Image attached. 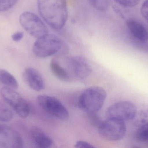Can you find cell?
Returning a JSON list of instances; mask_svg holds the SVG:
<instances>
[{
  "mask_svg": "<svg viewBox=\"0 0 148 148\" xmlns=\"http://www.w3.org/2000/svg\"><path fill=\"white\" fill-rule=\"evenodd\" d=\"M89 3L96 10L105 12L108 9L109 2L108 0H87Z\"/></svg>",
  "mask_w": 148,
  "mask_h": 148,
  "instance_id": "obj_17",
  "label": "cell"
},
{
  "mask_svg": "<svg viewBox=\"0 0 148 148\" xmlns=\"http://www.w3.org/2000/svg\"><path fill=\"white\" fill-rule=\"evenodd\" d=\"M41 17L51 28L61 29L66 22L68 8L66 0H37Z\"/></svg>",
  "mask_w": 148,
  "mask_h": 148,
  "instance_id": "obj_1",
  "label": "cell"
},
{
  "mask_svg": "<svg viewBox=\"0 0 148 148\" xmlns=\"http://www.w3.org/2000/svg\"><path fill=\"white\" fill-rule=\"evenodd\" d=\"M23 35H24V34L23 32L21 31H17L12 35L11 38L14 41H18L22 39Z\"/></svg>",
  "mask_w": 148,
  "mask_h": 148,
  "instance_id": "obj_24",
  "label": "cell"
},
{
  "mask_svg": "<svg viewBox=\"0 0 148 148\" xmlns=\"http://www.w3.org/2000/svg\"><path fill=\"white\" fill-rule=\"evenodd\" d=\"M31 135L35 145L38 147L48 148L53 145V140L44 131L38 127H34L31 129Z\"/></svg>",
  "mask_w": 148,
  "mask_h": 148,
  "instance_id": "obj_13",
  "label": "cell"
},
{
  "mask_svg": "<svg viewBox=\"0 0 148 148\" xmlns=\"http://www.w3.org/2000/svg\"><path fill=\"white\" fill-rule=\"evenodd\" d=\"M107 97L103 88L93 86L87 89L80 96L79 107L88 114L97 113L104 104Z\"/></svg>",
  "mask_w": 148,
  "mask_h": 148,
  "instance_id": "obj_2",
  "label": "cell"
},
{
  "mask_svg": "<svg viewBox=\"0 0 148 148\" xmlns=\"http://www.w3.org/2000/svg\"><path fill=\"white\" fill-rule=\"evenodd\" d=\"M66 62L69 70L78 79H85L92 72L90 64L87 59L82 56L68 57L66 59Z\"/></svg>",
  "mask_w": 148,
  "mask_h": 148,
  "instance_id": "obj_10",
  "label": "cell"
},
{
  "mask_svg": "<svg viewBox=\"0 0 148 148\" xmlns=\"http://www.w3.org/2000/svg\"><path fill=\"white\" fill-rule=\"evenodd\" d=\"M62 47V41L59 37L47 34L37 38L33 46V51L37 57L44 58L57 54Z\"/></svg>",
  "mask_w": 148,
  "mask_h": 148,
  "instance_id": "obj_3",
  "label": "cell"
},
{
  "mask_svg": "<svg viewBox=\"0 0 148 148\" xmlns=\"http://www.w3.org/2000/svg\"><path fill=\"white\" fill-rule=\"evenodd\" d=\"M14 117L12 110L2 102L0 101V121L8 122L10 121Z\"/></svg>",
  "mask_w": 148,
  "mask_h": 148,
  "instance_id": "obj_16",
  "label": "cell"
},
{
  "mask_svg": "<svg viewBox=\"0 0 148 148\" xmlns=\"http://www.w3.org/2000/svg\"><path fill=\"white\" fill-rule=\"evenodd\" d=\"M0 94L6 103L10 106L21 118L25 119L30 113V107L27 101L14 89L7 87H3Z\"/></svg>",
  "mask_w": 148,
  "mask_h": 148,
  "instance_id": "obj_4",
  "label": "cell"
},
{
  "mask_svg": "<svg viewBox=\"0 0 148 148\" xmlns=\"http://www.w3.org/2000/svg\"><path fill=\"white\" fill-rule=\"evenodd\" d=\"M140 11L142 15L148 22V0L143 3L141 7Z\"/></svg>",
  "mask_w": 148,
  "mask_h": 148,
  "instance_id": "obj_22",
  "label": "cell"
},
{
  "mask_svg": "<svg viewBox=\"0 0 148 148\" xmlns=\"http://www.w3.org/2000/svg\"><path fill=\"white\" fill-rule=\"evenodd\" d=\"M75 147L78 148H94L95 147L89 142L84 141H78L75 144Z\"/></svg>",
  "mask_w": 148,
  "mask_h": 148,
  "instance_id": "obj_23",
  "label": "cell"
},
{
  "mask_svg": "<svg viewBox=\"0 0 148 148\" xmlns=\"http://www.w3.org/2000/svg\"><path fill=\"white\" fill-rule=\"evenodd\" d=\"M127 25L133 36L141 43L148 41V31L141 23L134 20L127 21Z\"/></svg>",
  "mask_w": 148,
  "mask_h": 148,
  "instance_id": "obj_12",
  "label": "cell"
},
{
  "mask_svg": "<svg viewBox=\"0 0 148 148\" xmlns=\"http://www.w3.org/2000/svg\"><path fill=\"white\" fill-rule=\"evenodd\" d=\"M23 140L15 129L6 125L0 124V148H21Z\"/></svg>",
  "mask_w": 148,
  "mask_h": 148,
  "instance_id": "obj_9",
  "label": "cell"
},
{
  "mask_svg": "<svg viewBox=\"0 0 148 148\" xmlns=\"http://www.w3.org/2000/svg\"><path fill=\"white\" fill-rule=\"evenodd\" d=\"M89 120L90 124L95 127H98L101 123L102 121L97 113L88 114Z\"/></svg>",
  "mask_w": 148,
  "mask_h": 148,
  "instance_id": "obj_21",
  "label": "cell"
},
{
  "mask_svg": "<svg viewBox=\"0 0 148 148\" xmlns=\"http://www.w3.org/2000/svg\"><path fill=\"white\" fill-rule=\"evenodd\" d=\"M50 67L53 74L58 79L63 81L69 82L71 81L69 73L55 60L51 62Z\"/></svg>",
  "mask_w": 148,
  "mask_h": 148,
  "instance_id": "obj_14",
  "label": "cell"
},
{
  "mask_svg": "<svg viewBox=\"0 0 148 148\" xmlns=\"http://www.w3.org/2000/svg\"><path fill=\"white\" fill-rule=\"evenodd\" d=\"M137 112L135 104L128 101H123L110 106L106 114L107 118L116 119L124 122L134 119Z\"/></svg>",
  "mask_w": 148,
  "mask_h": 148,
  "instance_id": "obj_7",
  "label": "cell"
},
{
  "mask_svg": "<svg viewBox=\"0 0 148 148\" xmlns=\"http://www.w3.org/2000/svg\"><path fill=\"white\" fill-rule=\"evenodd\" d=\"M115 2L121 6L126 8L135 7L140 2V0H114Z\"/></svg>",
  "mask_w": 148,
  "mask_h": 148,
  "instance_id": "obj_20",
  "label": "cell"
},
{
  "mask_svg": "<svg viewBox=\"0 0 148 148\" xmlns=\"http://www.w3.org/2000/svg\"><path fill=\"white\" fill-rule=\"evenodd\" d=\"M98 128L102 137L112 141L121 140L127 132V127L124 122L112 118H108L102 122Z\"/></svg>",
  "mask_w": 148,
  "mask_h": 148,
  "instance_id": "obj_5",
  "label": "cell"
},
{
  "mask_svg": "<svg viewBox=\"0 0 148 148\" xmlns=\"http://www.w3.org/2000/svg\"><path fill=\"white\" fill-rule=\"evenodd\" d=\"M24 78L28 86L33 90L40 91L45 88V82L40 73L34 68H27L25 70Z\"/></svg>",
  "mask_w": 148,
  "mask_h": 148,
  "instance_id": "obj_11",
  "label": "cell"
},
{
  "mask_svg": "<svg viewBox=\"0 0 148 148\" xmlns=\"http://www.w3.org/2000/svg\"><path fill=\"white\" fill-rule=\"evenodd\" d=\"M136 138L140 141H148V122L139 128L136 133Z\"/></svg>",
  "mask_w": 148,
  "mask_h": 148,
  "instance_id": "obj_18",
  "label": "cell"
},
{
  "mask_svg": "<svg viewBox=\"0 0 148 148\" xmlns=\"http://www.w3.org/2000/svg\"><path fill=\"white\" fill-rule=\"evenodd\" d=\"M37 101L41 107L52 116L60 120H66L69 113L65 106L57 98L47 95H40Z\"/></svg>",
  "mask_w": 148,
  "mask_h": 148,
  "instance_id": "obj_8",
  "label": "cell"
},
{
  "mask_svg": "<svg viewBox=\"0 0 148 148\" xmlns=\"http://www.w3.org/2000/svg\"><path fill=\"white\" fill-rule=\"evenodd\" d=\"M19 0H0V12L7 11L13 8Z\"/></svg>",
  "mask_w": 148,
  "mask_h": 148,
  "instance_id": "obj_19",
  "label": "cell"
},
{
  "mask_svg": "<svg viewBox=\"0 0 148 148\" xmlns=\"http://www.w3.org/2000/svg\"><path fill=\"white\" fill-rule=\"evenodd\" d=\"M20 22L24 29L33 37L38 38L48 34V30L41 19L32 12H25L20 17Z\"/></svg>",
  "mask_w": 148,
  "mask_h": 148,
  "instance_id": "obj_6",
  "label": "cell"
},
{
  "mask_svg": "<svg viewBox=\"0 0 148 148\" xmlns=\"http://www.w3.org/2000/svg\"><path fill=\"white\" fill-rule=\"evenodd\" d=\"M0 82L6 87L13 89H16L19 87L16 78L5 70L0 69Z\"/></svg>",
  "mask_w": 148,
  "mask_h": 148,
  "instance_id": "obj_15",
  "label": "cell"
}]
</instances>
